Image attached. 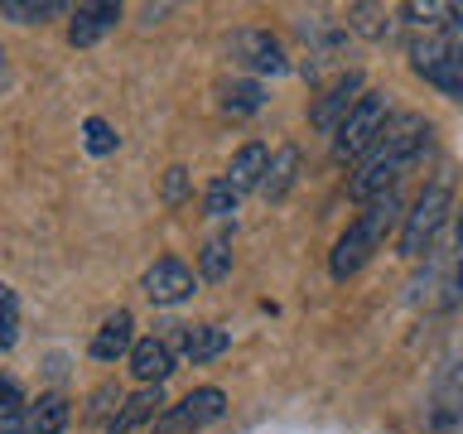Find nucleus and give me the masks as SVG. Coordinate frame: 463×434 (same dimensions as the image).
Here are the masks:
<instances>
[{"instance_id":"nucleus-15","label":"nucleus","mask_w":463,"mask_h":434,"mask_svg":"<svg viewBox=\"0 0 463 434\" xmlns=\"http://www.w3.org/2000/svg\"><path fill=\"white\" fill-rule=\"evenodd\" d=\"M159 415H165V391H159V386H140L136 396H126L121 415L111 420V429L116 434H136L140 425H155Z\"/></svg>"},{"instance_id":"nucleus-13","label":"nucleus","mask_w":463,"mask_h":434,"mask_svg":"<svg viewBox=\"0 0 463 434\" xmlns=\"http://www.w3.org/2000/svg\"><path fill=\"white\" fill-rule=\"evenodd\" d=\"M174 343H179V357H184V362L203 367V362H213V357L227 353L232 333L217 328V324H198V328H179V338H174Z\"/></svg>"},{"instance_id":"nucleus-1","label":"nucleus","mask_w":463,"mask_h":434,"mask_svg":"<svg viewBox=\"0 0 463 434\" xmlns=\"http://www.w3.org/2000/svg\"><path fill=\"white\" fill-rule=\"evenodd\" d=\"M425 150H430V121L425 116H396V121L386 126V136L372 145V155L362 159V169L353 174L347 193H353L357 203H376L382 193H396L401 174L411 169Z\"/></svg>"},{"instance_id":"nucleus-4","label":"nucleus","mask_w":463,"mask_h":434,"mask_svg":"<svg viewBox=\"0 0 463 434\" xmlns=\"http://www.w3.org/2000/svg\"><path fill=\"white\" fill-rule=\"evenodd\" d=\"M411 68L425 78L430 87H439L444 97L463 101V43L449 34H425L411 43Z\"/></svg>"},{"instance_id":"nucleus-2","label":"nucleus","mask_w":463,"mask_h":434,"mask_svg":"<svg viewBox=\"0 0 463 434\" xmlns=\"http://www.w3.org/2000/svg\"><path fill=\"white\" fill-rule=\"evenodd\" d=\"M405 212H401V193H382L376 203H367V212L357 217V222H347V231L338 237V246H333V280H347V275H357L367 260L382 251V241L391 237V231H401Z\"/></svg>"},{"instance_id":"nucleus-22","label":"nucleus","mask_w":463,"mask_h":434,"mask_svg":"<svg viewBox=\"0 0 463 434\" xmlns=\"http://www.w3.org/2000/svg\"><path fill=\"white\" fill-rule=\"evenodd\" d=\"M391 14L396 10H386V5H353L347 10V29H357V34H367V39H391V29H396Z\"/></svg>"},{"instance_id":"nucleus-28","label":"nucleus","mask_w":463,"mask_h":434,"mask_svg":"<svg viewBox=\"0 0 463 434\" xmlns=\"http://www.w3.org/2000/svg\"><path fill=\"white\" fill-rule=\"evenodd\" d=\"M82 145H87L92 155H111V150H116V130L101 121V116H92V121L82 126Z\"/></svg>"},{"instance_id":"nucleus-14","label":"nucleus","mask_w":463,"mask_h":434,"mask_svg":"<svg viewBox=\"0 0 463 434\" xmlns=\"http://www.w3.org/2000/svg\"><path fill=\"white\" fill-rule=\"evenodd\" d=\"M266 169H270V150L251 140V145H241V150L232 155V165H227L222 179L237 188V193H251V188L260 193V179H266Z\"/></svg>"},{"instance_id":"nucleus-23","label":"nucleus","mask_w":463,"mask_h":434,"mask_svg":"<svg viewBox=\"0 0 463 434\" xmlns=\"http://www.w3.org/2000/svg\"><path fill=\"white\" fill-rule=\"evenodd\" d=\"M0 14L14 24H43V20H53V14H68V5L63 0H5Z\"/></svg>"},{"instance_id":"nucleus-6","label":"nucleus","mask_w":463,"mask_h":434,"mask_svg":"<svg viewBox=\"0 0 463 434\" xmlns=\"http://www.w3.org/2000/svg\"><path fill=\"white\" fill-rule=\"evenodd\" d=\"M222 410H227L222 391H217V386H198V391H188L179 405H165V415L155 420V434H198V429H208Z\"/></svg>"},{"instance_id":"nucleus-12","label":"nucleus","mask_w":463,"mask_h":434,"mask_svg":"<svg viewBox=\"0 0 463 434\" xmlns=\"http://www.w3.org/2000/svg\"><path fill=\"white\" fill-rule=\"evenodd\" d=\"M130 372L140 386H165V376L174 372V343L169 338H140L130 347Z\"/></svg>"},{"instance_id":"nucleus-26","label":"nucleus","mask_w":463,"mask_h":434,"mask_svg":"<svg viewBox=\"0 0 463 434\" xmlns=\"http://www.w3.org/2000/svg\"><path fill=\"white\" fill-rule=\"evenodd\" d=\"M237 203H241L237 188H232L227 179H213L208 193H203V212H208V217H232V212H237Z\"/></svg>"},{"instance_id":"nucleus-25","label":"nucleus","mask_w":463,"mask_h":434,"mask_svg":"<svg viewBox=\"0 0 463 434\" xmlns=\"http://www.w3.org/2000/svg\"><path fill=\"white\" fill-rule=\"evenodd\" d=\"M24 396H20V382L14 376H0V429L10 425H24Z\"/></svg>"},{"instance_id":"nucleus-30","label":"nucleus","mask_w":463,"mask_h":434,"mask_svg":"<svg viewBox=\"0 0 463 434\" xmlns=\"http://www.w3.org/2000/svg\"><path fill=\"white\" fill-rule=\"evenodd\" d=\"M184 198H188V169L174 165V169L165 174V203H169V208H179Z\"/></svg>"},{"instance_id":"nucleus-24","label":"nucleus","mask_w":463,"mask_h":434,"mask_svg":"<svg viewBox=\"0 0 463 434\" xmlns=\"http://www.w3.org/2000/svg\"><path fill=\"white\" fill-rule=\"evenodd\" d=\"M198 275H203V280H227V275H232V237H208V241H203Z\"/></svg>"},{"instance_id":"nucleus-10","label":"nucleus","mask_w":463,"mask_h":434,"mask_svg":"<svg viewBox=\"0 0 463 434\" xmlns=\"http://www.w3.org/2000/svg\"><path fill=\"white\" fill-rule=\"evenodd\" d=\"M198 289V275L184 266L179 256H159L150 270H145V295H150V304H165V309H174V304L194 299Z\"/></svg>"},{"instance_id":"nucleus-11","label":"nucleus","mask_w":463,"mask_h":434,"mask_svg":"<svg viewBox=\"0 0 463 434\" xmlns=\"http://www.w3.org/2000/svg\"><path fill=\"white\" fill-rule=\"evenodd\" d=\"M116 20H121V5H116V0H92V5H78V10H72V24H68L72 49H87V43H97L101 34H111Z\"/></svg>"},{"instance_id":"nucleus-18","label":"nucleus","mask_w":463,"mask_h":434,"mask_svg":"<svg viewBox=\"0 0 463 434\" xmlns=\"http://www.w3.org/2000/svg\"><path fill=\"white\" fill-rule=\"evenodd\" d=\"M299 179V150L295 145H285V150H275L270 155V169H266V179H260V198H285L289 188H295Z\"/></svg>"},{"instance_id":"nucleus-16","label":"nucleus","mask_w":463,"mask_h":434,"mask_svg":"<svg viewBox=\"0 0 463 434\" xmlns=\"http://www.w3.org/2000/svg\"><path fill=\"white\" fill-rule=\"evenodd\" d=\"M130 328H136V324H130V314H126V309H121V314H111L107 324L92 333V357H97V362L126 357L130 347H136V333H130Z\"/></svg>"},{"instance_id":"nucleus-17","label":"nucleus","mask_w":463,"mask_h":434,"mask_svg":"<svg viewBox=\"0 0 463 434\" xmlns=\"http://www.w3.org/2000/svg\"><path fill=\"white\" fill-rule=\"evenodd\" d=\"M401 14H405L415 29L439 34V29H449V24L463 20V5H458V0H411V5H401Z\"/></svg>"},{"instance_id":"nucleus-29","label":"nucleus","mask_w":463,"mask_h":434,"mask_svg":"<svg viewBox=\"0 0 463 434\" xmlns=\"http://www.w3.org/2000/svg\"><path fill=\"white\" fill-rule=\"evenodd\" d=\"M111 405H116V410L126 405V401H121V391H116V386H101L97 396H92V405H87V420H116V415H111Z\"/></svg>"},{"instance_id":"nucleus-19","label":"nucleus","mask_w":463,"mask_h":434,"mask_svg":"<svg viewBox=\"0 0 463 434\" xmlns=\"http://www.w3.org/2000/svg\"><path fill=\"white\" fill-rule=\"evenodd\" d=\"M217 97H222V111H232V116H251V111L266 107V87L256 78H232V82L217 87Z\"/></svg>"},{"instance_id":"nucleus-3","label":"nucleus","mask_w":463,"mask_h":434,"mask_svg":"<svg viewBox=\"0 0 463 434\" xmlns=\"http://www.w3.org/2000/svg\"><path fill=\"white\" fill-rule=\"evenodd\" d=\"M449 212H454V188H449V179H434L425 193L411 203V212H405V222H401V231H396L401 256H405V260L430 256V251H434V237H439V227H444Z\"/></svg>"},{"instance_id":"nucleus-31","label":"nucleus","mask_w":463,"mask_h":434,"mask_svg":"<svg viewBox=\"0 0 463 434\" xmlns=\"http://www.w3.org/2000/svg\"><path fill=\"white\" fill-rule=\"evenodd\" d=\"M0 68H5V53H0Z\"/></svg>"},{"instance_id":"nucleus-5","label":"nucleus","mask_w":463,"mask_h":434,"mask_svg":"<svg viewBox=\"0 0 463 434\" xmlns=\"http://www.w3.org/2000/svg\"><path fill=\"white\" fill-rule=\"evenodd\" d=\"M386 126H391V101H386V92H367V97L353 107V116L338 126V136H333V155H338V159H367L372 145L386 136Z\"/></svg>"},{"instance_id":"nucleus-21","label":"nucleus","mask_w":463,"mask_h":434,"mask_svg":"<svg viewBox=\"0 0 463 434\" xmlns=\"http://www.w3.org/2000/svg\"><path fill=\"white\" fill-rule=\"evenodd\" d=\"M463 299V212H458V227H454V241H449V256H444V309H454Z\"/></svg>"},{"instance_id":"nucleus-8","label":"nucleus","mask_w":463,"mask_h":434,"mask_svg":"<svg viewBox=\"0 0 463 434\" xmlns=\"http://www.w3.org/2000/svg\"><path fill=\"white\" fill-rule=\"evenodd\" d=\"M430 429L463 434V357H449L430 391Z\"/></svg>"},{"instance_id":"nucleus-27","label":"nucleus","mask_w":463,"mask_h":434,"mask_svg":"<svg viewBox=\"0 0 463 434\" xmlns=\"http://www.w3.org/2000/svg\"><path fill=\"white\" fill-rule=\"evenodd\" d=\"M20 338V299L10 285H0V347H14Z\"/></svg>"},{"instance_id":"nucleus-20","label":"nucleus","mask_w":463,"mask_h":434,"mask_svg":"<svg viewBox=\"0 0 463 434\" xmlns=\"http://www.w3.org/2000/svg\"><path fill=\"white\" fill-rule=\"evenodd\" d=\"M68 401L63 396H39L34 405H29V415H24V429L29 434H63L68 429Z\"/></svg>"},{"instance_id":"nucleus-7","label":"nucleus","mask_w":463,"mask_h":434,"mask_svg":"<svg viewBox=\"0 0 463 434\" xmlns=\"http://www.w3.org/2000/svg\"><path fill=\"white\" fill-rule=\"evenodd\" d=\"M227 53H232V63L246 68V72H256V78H280V72H289V58H285V43L270 34V29H237L227 43Z\"/></svg>"},{"instance_id":"nucleus-9","label":"nucleus","mask_w":463,"mask_h":434,"mask_svg":"<svg viewBox=\"0 0 463 434\" xmlns=\"http://www.w3.org/2000/svg\"><path fill=\"white\" fill-rule=\"evenodd\" d=\"M367 97V82H362V72H343V78H333L324 87V97L314 101V111H309V121L314 130H324V136H338V126L353 116V107Z\"/></svg>"}]
</instances>
